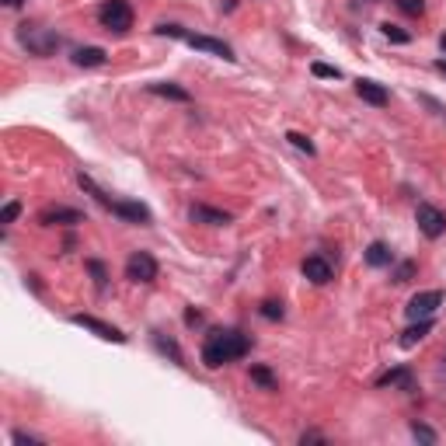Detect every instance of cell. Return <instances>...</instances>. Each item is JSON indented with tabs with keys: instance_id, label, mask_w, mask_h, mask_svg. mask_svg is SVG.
Wrapping results in <instances>:
<instances>
[{
	"instance_id": "cell-1",
	"label": "cell",
	"mask_w": 446,
	"mask_h": 446,
	"mask_svg": "<svg viewBox=\"0 0 446 446\" xmlns=\"http://www.w3.org/2000/svg\"><path fill=\"white\" fill-rule=\"evenodd\" d=\"M248 349H251V342H248L244 332H237V328H213L206 335V342H202V362L209 369H220L223 362H234V359L248 356Z\"/></svg>"
},
{
	"instance_id": "cell-2",
	"label": "cell",
	"mask_w": 446,
	"mask_h": 446,
	"mask_svg": "<svg viewBox=\"0 0 446 446\" xmlns=\"http://www.w3.org/2000/svg\"><path fill=\"white\" fill-rule=\"evenodd\" d=\"M18 39H21V46H25L32 56H53V53L63 46V39H60L53 28H35V25H21V28H18Z\"/></svg>"
},
{
	"instance_id": "cell-3",
	"label": "cell",
	"mask_w": 446,
	"mask_h": 446,
	"mask_svg": "<svg viewBox=\"0 0 446 446\" xmlns=\"http://www.w3.org/2000/svg\"><path fill=\"white\" fill-rule=\"evenodd\" d=\"M98 21H101V28H108L115 35H126L133 28V7L126 0H105L98 7Z\"/></svg>"
},
{
	"instance_id": "cell-4",
	"label": "cell",
	"mask_w": 446,
	"mask_h": 446,
	"mask_svg": "<svg viewBox=\"0 0 446 446\" xmlns=\"http://www.w3.org/2000/svg\"><path fill=\"white\" fill-rule=\"evenodd\" d=\"M440 307H443V289H422L408 300L405 314H408V321H422V317H433Z\"/></svg>"
},
{
	"instance_id": "cell-5",
	"label": "cell",
	"mask_w": 446,
	"mask_h": 446,
	"mask_svg": "<svg viewBox=\"0 0 446 446\" xmlns=\"http://www.w3.org/2000/svg\"><path fill=\"white\" fill-rule=\"evenodd\" d=\"M415 223H419V230H422L429 241H436V237H443L446 234V213L443 209H436V206H429V202H419V209H415Z\"/></svg>"
},
{
	"instance_id": "cell-6",
	"label": "cell",
	"mask_w": 446,
	"mask_h": 446,
	"mask_svg": "<svg viewBox=\"0 0 446 446\" xmlns=\"http://www.w3.org/2000/svg\"><path fill=\"white\" fill-rule=\"evenodd\" d=\"M126 279L129 282H154L157 279V258L150 251H133L126 258Z\"/></svg>"
},
{
	"instance_id": "cell-7",
	"label": "cell",
	"mask_w": 446,
	"mask_h": 446,
	"mask_svg": "<svg viewBox=\"0 0 446 446\" xmlns=\"http://www.w3.org/2000/svg\"><path fill=\"white\" fill-rule=\"evenodd\" d=\"M39 223L42 227H77V223H84V213L81 209H70V206H46L42 213H39Z\"/></svg>"
},
{
	"instance_id": "cell-8",
	"label": "cell",
	"mask_w": 446,
	"mask_h": 446,
	"mask_svg": "<svg viewBox=\"0 0 446 446\" xmlns=\"http://www.w3.org/2000/svg\"><path fill=\"white\" fill-rule=\"evenodd\" d=\"M108 213H115V216L126 220V223H150V220H154L150 209H147L143 202H133V199H112Z\"/></svg>"
},
{
	"instance_id": "cell-9",
	"label": "cell",
	"mask_w": 446,
	"mask_h": 446,
	"mask_svg": "<svg viewBox=\"0 0 446 446\" xmlns=\"http://www.w3.org/2000/svg\"><path fill=\"white\" fill-rule=\"evenodd\" d=\"M185 42L192 46V49H199V53H209V56H220V60H227V63H234L237 56H234V49L227 46V42H220V39H209V35H185Z\"/></svg>"
},
{
	"instance_id": "cell-10",
	"label": "cell",
	"mask_w": 446,
	"mask_h": 446,
	"mask_svg": "<svg viewBox=\"0 0 446 446\" xmlns=\"http://www.w3.org/2000/svg\"><path fill=\"white\" fill-rule=\"evenodd\" d=\"M74 324H81V328H88V332H94L98 339H105V342H115V346H122L126 342V335L115 328V324H105V321H98V317H91V314H74L70 317Z\"/></svg>"
},
{
	"instance_id": "cell-11",
	"label": "cell",
	"mask_w": 446,
	"mask_h": 446,
	"mask_svg": "<svg viewBox=\"0 0 446 446\" xmlns=\"http://www.w3.org/2000/svg\"><path fill=\"white\" fill-rule=\"evenodd\" d=\"M188 216H192V223H206V227H227V223H234L230 213L213 209V206H202V202H195V206L188 209Z\"/></svg>"
},
{
	"instance_id": "cell-12",
	"label": "cell",
	"mask_w": 446,
	"mask_h": 446,
	"mask_svg": "<svg viewBox=\"0 0 446 446\" xmlns=\"http://www.w3.org/2000/svg\"><path fill=\"white\" fill-rule=\"evenodd\" d=\"M303 279H310L314 286H324V282H332V265H328V258H321V255H310V258H303Z\"/></svg>"
},
{
	"instance_id": "cell-13",
	"label": "cell",
	"mask_w": 446,
	"mask_h": 446,
	"mask_svg": "<svg viewBox=\"0 0 446 446\" xmlns=\"http://www.w3.org/2000/svg\"><path fill=\"white\" fill-rule=\"evenodd\" d=\"M376 387H401V391H415V376H412V369L408 366H394V369H387L380 380H376Z\"/></svg>"
},
{
	"instance_id": "cell-14",
	"label": "cell",
	"mask_w": 446,
	"mask_h": 446,
	"mask_svg": "<svg viewBox=\"0 0 446 446\" xmlns=\"http://www.w3.org/2000/svg\"><path fill=\"white\" fill-rule=\"evenodd\" d=\"M356 94L362 101L376 105V108H383V105L391 101V91L383 88V84H376V81H356Z\"/></svg>"
},
{
	"instance_id": "cell-15",
	"label": "cell",
	"mask_w": 446,
	"mask_h": 446,
	"mask_svg": "<svg viewBox=\"0 0 446 446\" xmlns=\"http://www.w3.org/2000/svg\"><path fill=\"white\" fill-rule=\"evenodd\" d=\"M429 332H433V317H422V321H412V328H408V332H401V339H398V342H401V349H415V346H419Z\"/></svg>"
},
{
	"instance_id": "cell-16",
	"label": "cell",
	"mask_w": 446,
	"mask_h": 446,
	"mask_svg": "<svg viewBox=\"0 0 446 446\" xmlns=\"http://www.w3.org/2000/svg\"><path fill=\"white\" fill-rule=\"evenodd\" d=\"M366 265L369 268H391L394 265V251H391L383 241H373V244L366 248Z\"/></svg>"
},
{
	"instance_id": "cell-17",
	"label": "cell",
	"mask_w": 446,
	"mask_h": 446,
	"mask_svg": "<svg viewBox=\"0 0 446 446\" xmlns=\"http://www.w3.org/2000/svg\"><path fill=\"white\" fill-rule=\"evenodd\" d=\"M74 63H77V67H105V63H108V53H105L101 46H84V49L74 53Z\"/></svg>"
},
{
	"instance_id": "cell-18",
	"label": "cell",
	"mask_w": 446,
	"mask_h": 446,
	"mask_svg": "<svg viewBox=\"0 0 446 446\" xmlns=\"http://www.w3.org/2000/svg\"><path fill=\"white\" fill-rule=\"evenodd\" d=\"M150 94H157V98H171V101H192V94L178 84H171V81H157V84H147Z\"/></svg>"
},
{
	"instance_id": "cell-19",
	"label": "cell",
	"mask_w": 446,
	"mask_h": 446,
	"mask_svg": "<svg viewBox=\"0 0 446 446\" xmlns=\"http://www.w3.org/2000/svg\"><path fill=\"white\" fill-rule=\"evenodd\" d=\"M251 383H258L262 391H275L279 387V380H275V373L268 366H251Z\"/></svg>"
},
{
	"instance_id": "cell-20",
	"label": "cell",
	"mask_w": 446,
	"mask_h": 446,
	"mask_svg": "<svg viewBox=\"0 0 446 446\" xmlns=\"http://www.w3.org/2000/svg\"><path fill=\"white\" fill-rule=\"evenodd\" d=\"M380 32H383V39H391V42H398V46H408V42H412V35H408V32H401L398 25H391V21H383V25H380Z\"/></svg>"
},
{
	"instance_id": "cell-21",
	"label": "cell",
	"mask_w": 446,
	"mask_h": 446,
	"mask_svg": "<svg viewBox=\"0 0 446 446\" xmlns=\"http://www.w3.org/2000/svg\"><path fill=\"white\" fill-rule=\"evenodd\" d=\"M394 4H398V11L408 14V18H422V14H426V0H394Z\"/></svg>"
},
{
	"instance_id": "cell-22",
	"label": "cell",
	"mask_w": 446,
	"mask_h": 446,
	"mask_svg": "<svg viewBox=\"0 0 446 446\" xmlns=\"http://www.w3.org/2000/svg\"><path fill=\"white\" fill-rule=\"evenodd\" d=\"M258 314H262L265 321H282V314H286V310H282V303H279V300H262Z\"/></svg>"
},
{
	"instance_id": "cell-23",
	"label": "cell",
	"mask_w": 446,
	"mask_h": 446,
	"mask_svg": "<svg viewBox=\"0 0 446 446\" xmlns=\"http://www.w3.org/2000/svg\"><path fill=\"white\" fill-rule=\"evenodd\" d=\"M286 140H289L296 150H303V154H317V147H314V143H310L303 133H296V129H289V133H286Z\"/></svg>"
},
{
	"instance_id": "cell-24",
	"label": "cell",
	"mask_w": 446,
	"mask_h": 446,
	"mask_svg": "<svg viewBox=\"0 0 446 446\" xmlns=\"http://www.w3.org/2000/svg\"><path fill=\"white\" fill-rule=\"evenodd\" d=\"M18 216H21V202H18V199H11V202L0 209V223H4V227H11Z\"/></svg>"
},
{
	"instance_id": "cell-25",
	"label": "cell",
	"mask_w": 446,
	"mask_h": 446,
	"mask_svg": "<svg viewBox=\"0 0 446 446\" xmlns=\"http://www.w3.org/2000/svg\"><path fill=\"white\" fill-rule=\"evenodd\" d=\"M154 342H157V349H161V353H168V356L175 359V362H181V349H178V346H175V342H171V339H164V335H157Z\"/></svg>"
},
{
	"instance_id": "cell-26",
	"label": "cell",
	"mask_w": 446,
	"mask_h": 446,
	"mask_svg": "<svg viewBox=\"0 0 446 446\" xmlns=\"http://www.w3.org/2000/svg\"><path fill=\"white\" fill-rule=\"evenodd\" d=\"M310 70H314V77H328V81H339L342 77V70L339 67H328V63H314Z\"/></svg>"
},
{
	"instance_id": "cell-27",
	"label": "cell",
	"mask_w": 446,
	"mask_h": 446,
	"mask_svg": "<svg viewBox=\"0 0 446 446\" xmlns=\"http://www.w3.org/2000/svg\"><path fill=\"white\" fill-rule=\"evenodd\" d=\"M412 436H415V440H419V443H436V433H433V429H429V426H419V422H415V426H412Z\"/></svg>"
},
{
	"instance_id": "cell-28",
	"label": "cell",
	"mask_w": 446,
	"mask_h": 446,
	"mask_svg": "<svg viewBox=\"0 0 446 446\" xmlns=\"http://www.w3.org/2000/svg\"><path fill=\"white\" fill-rule=\"evenodd\" d=\"M88 268H91V275H94V286H98V289H105V282H108V272H105V265L91 258Z\"/></svg>"
},
{
	"instance_id": "cell-29",
	"label": "cell",
	"mask_w": 446,
	"mask_h": 446,
	"mask_svg": "<svg viewBox=\"0 0 446 446\" xmlns=\"http://www.w3.org/2000/svg\"><path fill=\"white\" fill-rule=\"evenodd\" d=\"M415 262H401V265H394V282H408L412 275H415Z\"/></svg>"
},
{
	"instance_id": "cell-30",
	"label": "cell",
	"mask_w": 446,
	"mask_h": 446,
	"mask_svg": "<svg viewBox=\"0 0 446 446\" xmlns=\"http://www.w3.org/2000/svg\"><path fill=\"white\" fill-rule=\"evenodd\" d=\"M154 32H157V35H171V39H185V35H188L181 25H157Z\"/></svg>"
},
{
	"instance_id": "cell-31",
	"label": "cell",
	"mask_w": 446,
	"mask_h": 446,
	"mask_svg": "<svg viewBox=\"0 0 446 446\" xmlns=\"http://www.w3.org/2000/svg\"><path fill=\"white\" fill-rule=\"evenodd\" d=\"M11 440H14V443H21V446H25V443H28V446H39V443H42L39 436H32V433H21V429H18Z\"/></svg>"
},
{
	"instance_id": "cell-32",
	"label": "cell",
	"mask_w": 446,
	"mask_h": 446,
	"mask_svg": "<svg viewBox=\"0 0 446 446\" xmlns=\"http://www.w3.org/2000/svg\"><path fill=\"white\" fill-rule=\"evenodd\" d=\"M300 443H324V436H321V433H303Z\"/></svg>"
},
{
	"instance_id": "cell-33",
	"label": "cell",
	"mask_w": 446,
	"mask_h": 446,
	"mask_svg": "<svg viewBox=\"0 0 446 446\" xmlns=\"http://www.w3.org/2000/svg\"><path fill=\"white\" fill-rule=\"evenodd\" d=\"M25 0H4V7H21Z\"/></svg>"
},
{
	"instance_id": "cell-34",
	"label": "cell",
	"mask_w": 446,
	"mask_h": 446,
	"mask_svg": "<svg viewBox=\"0 0 446 446\" xmlns=\"http://www.w3.org/2000/svg\"><path fill=\"white\" fill-rule=\"evenodd\" d=\"M436 70H440V74L446 77V60H436Z\"/></svg>"
},
{
	"instance_id": "cell-35",
	"label": "cell",
	"mask_w": 446,
	"mask_h": 446,
	"mask_svg": "<svg viewBox=\"0 0 446 446\" xmlns=\"http://www.w3.org/2000/svg\"><path fill=\"white\" fill-rule=\"evenodd\" d=\"M440 49H443V53H446V32H443V35H440Z\"/></svg>"
}]
</instances>
